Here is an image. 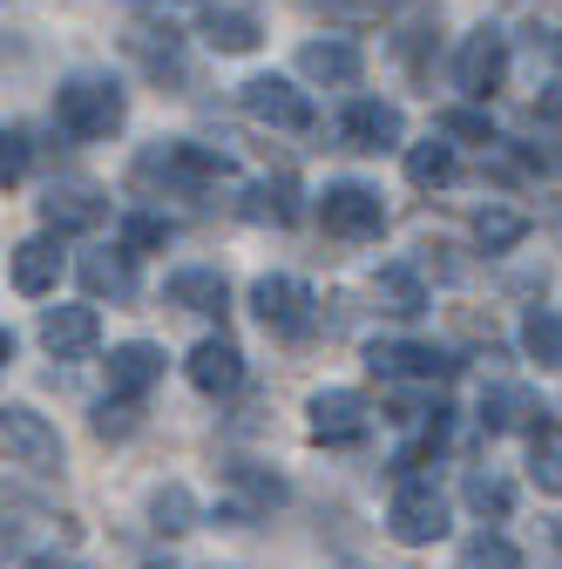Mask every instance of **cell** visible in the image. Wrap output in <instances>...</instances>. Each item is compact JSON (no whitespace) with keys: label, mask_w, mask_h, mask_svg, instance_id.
Segmentation results:
<instances>
[{"label":"cell","mask_w":562,"mask_h":569,"mask_svg":"<svg viewBox=\"0 0 562 569\" xmlns=\"http://www.w3.org/2000/svg\"><path fill=\"white\" fill-rule=\"evenodd\" d=\"M54 122H61V136H76V142H102V136H116L129 122V102H122L116 82L76 76V82L54 89Z\"/></svg>","instance_id":"1"},{"label":"cell","mask_w":562,"mask_h":569,"mask_svg":"<svg viewBox=\"0 0 562 569\" xmlns=\"http://www.w3.org/2000/svg\"><path fill=\"white\" fill-rule=\"evenodd\" d=\"M136 177L163 183L177 197H197V190H210V183L231 177V157L224 150H203V142H157V150L136 157Z\"/></svg>","instance_id":"2"},{"label":"cell","mask_w":562,"mask_h":569,"mask_svg":"<svg viewBox=\"0 0 562 569\" xmlns=\"http://www.w3.org/2000/svg\"><path fill=\"white\" fill-rule=\"evenodd\" d=\"M387 536L400 549H428L448 536V495L434 481H400L393 502H387Z\"/></svg>","instance_id":"3"},{"label":"cell","mask_w":562,"mask_h":569,"mask_svg":"<svg viewBox=\"0 0 562 569\" xmlns=\"http://www.w3.org/2000/svg\"><path fill=\"white\" fill-rule=\"evenodd\" d=\"M319 224H325V238L373 244V238L387 231V203H380V190H367V183H325V197H319Z\"/></svg>","instance_id":"4"},{"label":"cell","mask_w":562,"mask_h":569,"mask_svg":"<svg viewBox=\"0 0 562 569\" xmlns=\"http://www.w3.org/2000/svg\"><path fill=\"white\" fill-rule=\"evenodd\" d=\"M0 455H8L14 468L54 475V468H61V435H54V420L34 413V407H0Z\"/></svg>","instance_id":"5"},{"label":"cell","mask_w":562,"mask_h":569,"mask_svg":"<svg viewBox=\"0 0 562 569\" xmlns=\"http://www.w3.org/2000/svg\"><path fill=\"white\" fill-rule=\"evenodd\" d=\"M305 427H312V441H325V448H360L367 427H373L367 393H353V387H319L305 400Z\"/></svg>","instance_id":"6"},{"label":"cell","mask_w":562,"mask_h":569,"mask_svg":"<svg viewBox=\"0 0 562 569\" xmlns=\"http://www.w3.org/2000/svg\"><path fill=\"white\" fill-rule=\"evenodd\" d=\"M251 312H258V326L264 332H278V339H305L312 332V284L305 278H258L251 284Z\"/></svg>","instance_id":"7"},{"label":"cell","mask_w":562,"mask_h":569,"mask_svg":"<svg viewBox=\"0 0 562 569\" xmlns=\"http://www.w3.org/2000/svg\"><path fill=\"white\" fill-rule=\"evenodd\" d=\"M367 367H373L380 380H454V373H461L454 352H441V346H428V339H373V346H367Z\"/></svg>","instance_id":"8"},{"label":"cell","mask_w":562,"mask_h":569,"mask_svg":"<svg viewBox=\"0 0 562 569\" xmlns=\"http://www.w3.org/2000/svg\"><path fill=\"white\" fill-rule=\"evenodd\" d=\"M454 82H461L474 102H488V96H495V89L509 82V34H502V28H474V34L461 41Z\"/></svg>","instance_id":"9"},{"label":"cell","mask_w":562,"mask_h":569,"mask_svg":"<svg viewBox=\"0 0 562 569\" xmlns=\"http://www.w3.org/2000/svg\"><path fill=\"white\" fill-rule=\"evenodd\" d=\"M238 102H244V116L264 122V129H312V102H305L285 76H251V82L238 89Z\"/></svg>","instance_id":"10"},{"label":"cell","mask_w":562,"mask_h":569,"mask_svg":"<svg viewBox=\"0 0 562 569\" xmlns=\"http://www.w3.org/2000/svg\"><path fill=\"white\" fill-rule=\"evenodd\" d=\"M41 346L54 352V360H89V352L102 346V312L96 306H48Z\"/></svg>","instance_id":"11"},{"label":"cell","mask_w":562,"mask_h":569,"mask_svg":"<svg viewBox=\"0 0 562 569\" xmlns=\"http://www.w3.org/2000/svg\"><path fill=\"white\" fill-rule=\"evenodd\" d=\"M122 48L143 61V76H157V82H170V89H190V61H183V34L163 21V28H129L122 34Z\"/></svg>","instance_id":"12"},{"label":"cell","mask_w":562,"mask_h":569,"mask_svg":"<svg viewBox=\"0 0 562 569\" xmlns=\"http://www.w3.org/2000/svg\"><path fill=\"white\" fill-rule=\"evenodd\" d=\"M109 218V197L96 190V183H54L48 197H41V224L54 231V238H68V231H96Z\"/></svg>","instance_id":"13"},{"label":"cell","mask_w":562,"mask_h":569,"mask_svg":"<svg viewBox=\"0 0 562 569\" xmlns=\"http://www.w3.org/2000/svg\"><path fill=\"white\" fill-rule=\"evenodd\" d=\"M183 373H190V387H197V393L224 400V393H238V387H244V352H238L231 339H203V346H190Z\"/></svg>","instance_id":"14"},{"label":"cell","mask_w":562,"mask_h":569,"mask_svg":"<svg viewBox=\"0 0 562 569\" xmlns=\"http://www.w3.org/2000/svg\"><path fill=\"white\" fill-rule=\"evenodd\" d=\"M339 136H345V150H393V142L407 136V122H400V109H393V102L360 96V102H345Z\"/></svg>","instance_id":"15"},{"label":"cell","mask_w":562,"mask_h":569,"mask_svg":"<svg viewBox=\"0 0 562 569\" xmlns=\"http://www.w3.org/2000/svg\"><path fill=\"white\" fill-rule=\"evenodd\" d=\"M157 380H163V346L129 339V346L109 352V393H116V400H143Z\"/></svg>","instance_id":"16"},{"label":"cell","mask_w":562,"mask_h":569,"mask_svg":"<svg viewBox=\"0 0 562 569\" xmlns=\"http://www.w3.org/2000/svg\"><path fill=\"white\" fill-rule=\"evenodd\" d=\"M299 76H312V82H325V89H353V82L367 76V54H360L353 41H305V48H299Z\"/></svg>","instance_id":"17"},{"label":"cell","mask_w":562,"mask_h":569,"mask_svg":"<svg viewBox=\"0 0 562 569\" xmlns=\"http://www.w3.org/2000/svg\"><path fill=\"white\" fill-rule=\"evenodd\" d=\"M61 271H68V258H61L54 238H28V244H14V292L48 299L54 284H61Z\"/></svg>","instance_id":"18"},{"label":"cell","mask_w":562,"mask_h":569,"mask_svg":"<svg viewBox=\"0 0 562 569\" xmlns=\"http://www.w3.org/2000/svg\"><path fill=\"white\" fill-rule=\"evenodd\" d=\"M76 271H82V292H89V299H129V292H136V264H129L122 244H116V251H89Z\"/></svg>","instance_id":"19"},{"label":"cell","mask_w":562,"mask_h":569,"mask_svg":"<svg viewBox=\"0 0 562 569\" xmlns=\"http://www.w3.org/2000/svg\"><path fill=\"white\" fill-rule=\"evenodd\" d=\"M373 299H380V312H393V319H420V312H428V278L407 271V264H387V271L373 278Z\"/></svg>","instance_id":"20"},{"label":"cell","mask_w":562,"mask_h":569,"mask_svg":"<svg viewBox=\"0 0 562 569\" xmlns=\"http://www.w3.org/2000/svg\"><path fill=\"white\" fill-rule=\"evenodd\" d=\"M203 41L218 48V54H251V48L264 41V28H258V14H244V8H210V14H203Z\"/></svg>","instance_id":"21"},{"label":"cell","mask_w":562,"mask_h":569,"mask_svg":"<svg viewBox=\"0 0 562 569\" xmlns=\"http://www.w3.org/2000/svg\"><path fill=\"white\" fill-rule=\"evenodd\" d=\"M163 299L183 306V312H224V306H231V284H224L218 271H177V278L163 284Z\"/></svg>","instance_id":"22"},{"label":"cell","mask_w":562,"mask_h":569,"mask_svg":"<svg viewBox=\"0 0 562 569\" xmlns=\"http://www.w3.org/2000/svg\"><path fill=\"white\" fill-rule=\"evenodd\" d=\"M244 218H251V224H292V218H299V183H292V177H264V183H251Z\"/></svg>","instance_id":"23"},{"label":"cell","mask_w":562,"mask_h":569,"mask_svg":"<svg viewBox=\"0 0 562 569\" xmlns=\"http://www.w3.org/2000/svg\"><path fill=\"white\" fill-rule=\"evenodd\" d=\"M522 238H529V218H522V210H509V203L474 210V244H481V251H515Z\"/></svg>","instance_id":"24"},{"label":"cell","mask_w":562,"mask_h":569,"mask_svg":"<svg viewBox=\"0 0 562 569\" xmlns=\"http://www.w3.org/2000/svg\"><path fill=\"white\" fill-rule=\"evenodd\" d=\"M150 522H157L163 536H183V529L203 522V509H197V495H190L183 481H163V488L150 495Z\"/></svg>","instance_id":"25"},{"label":"cell","mask_w":562,"mask_h":569,"mask_svg":"<svg viewBox=\"0 0 562 569\" xmlns=\"http://www.w3.org/2000/svg\"><path fill=\"white\" fill-rule=\"evenodd\" d=\"M468 509H474L481 522H509V509H515V488H509V475H495V468H474V475H468Z\"/></svg>","instance_id":"26"},{"label":"cell","mask_w":562,"mask_h":569,"mask_svg":"<svg viewBox=\"0 0 562 569\" xmlns=\"http://www.w3.org/2000/svg\"><path fill=\"white\" fill-rule=\"evenodd\" d=\"M407 183L413 190L454 183V142H413V150H407Z\"/></svg>","instance_id":"27"},{"label":"cell","mask_w":562,"mask_h":569,"mask_svg":"<svg viewBox=\"0 0 562 569\" xmlns=\"http://www.w3.org/2000/svg\"><path fill=\"white\" fill-rule=\"evenodd\" d=\"M522 352L535 367H562V312H529L522 319Z\"/></svg>","instance_id":"28"},{"label":"cell","mask_w":562,"mask_h":569,"mask_svg":"<svg viewBox=\"0 0 562 569\" xmlns=\"http://www.w3.org/2000/svg\"><path fill=\"white\" fill-rule=\"evenodd\" d=\"M529 413H542V407H535L522 387H495V393L481 400V420L495 427V435H509V427H529Z\"/></svg>","instance_id":"29"},{"label":"cell","mask_w":562,"mask_h":569,"mask_svg":"<svg viewBox=\"0 0 562 569\" xmlns=\"http://www.w3.org/2000/svg\"><path fill=\"white\" fill-rule=\"evenodd\" d=\"M461 569H522V549L509 542V536H468V549H461Z\"/></svg>","instance_id":"30"},{"label":"cell","mask_w":562,"mask_h":569,"mask_svg":"<svg viewBox=\"0 0 562 569\" xmlns=\"http://www.w3.org/2000/svg\"><path fill=\"white\" fill-rule=\"evenodd\" d=\"M441 34V14L434 8H413V21H407V34H400V61L413 68V76H420V68H428V41Z\"/></svg>","instance_id":"31"},{"label":"cell","mask_w":562,"mask_h":569,"mask_svg":"<svg viewBox=\"0 0 562 569\" xmlns=\"http://www.w3.org/2000/svg\"><path fill=\"white\" fill-rule=\"evenodd\" d=\"M529 481L542 488V495H562V441L542 427V441H535V461H529Z\"/></svg>","instance_id":"32"},{"label":"cell","mask_w":562,"mask_h":569,"mask_svg":"<svg viewBox=\"0 0 562 569\" xmlns=\"http://www.w3.org/2000/svg\"><path fill=\"white\" fill-rule=\"evenodd\" d=\"M312 8L325 14V21H345V28H367V21H380L393 0H312Z\"/></svg>","instance_id":"33"},{"label":"cell","mask_w":562,"mask_h":569,"mask_svg":"<svg viewBox=\"0 0 562 569\" xmlns=\"http://www.w3.org/2000/svg\"><path fill=\"white\" fill-rule=\"evenodd\" d=\"M28 157H34L28 136H21V129H0V190H14V183L28 177Z\"/></svg>","instance_id":"34"},{"label":"cell","mask_w":562,"mask_h":569,"mask_svg":"<svg viewBox=\"0 0 562 569\" xmlns=\"http://www.w3.org/2000/svg\"><path fill=\"white\" fill-rule=\"evenodd\" d=\"M157 244H170V218H150V210H143V218L122 224V251H129V258H136V251H157Z\"/></svg>","instance_id":"35"},{"label":"cell","mask_w":562,"mask_h":569,"mask_svg":"<svg viewBox=\"0 0 562 569\" xmlns=\"http://www.w3.org/2000/svg\"><path fill=\"white\" fill-rule=\"evenodd\" d=\"M441 136H461V142H495V122L481 109H448L441 116Z\"/></svg>","instance_id":"36"},{"label":"cell","mask_w":562,"mask_h":569,"mask_svg":"<svg viewBox=\"0 0 562 569\" xmlns=\"http://www.w3.org/2000/svg\"><path fill=\"white\" fill-rule=\"evenodd\" d=\"M129 413H136V400H116V407L102 400V407H96V435H102V441H109V435H129V427H136Z\"/></svg>","instance_id":"37"},{"label":"cell","mask_w":562,"mask_h":569,"mask_svg":"<svg viewBox=\"0 0 562 569\" xmlns=\"http://www.w3.org/2000/svg\"><path fill=\"white\" fill-rule=\"evenodd\" d=\"M535 116H549V122H562V89H555V96H542V102H535Z\"/></svg>","instance_id":"38"},{"label":"cell","mask_w":562,"mask_h":569,"mask_svg":"<svg viewBox=\"0 0 562 569\" xmlns=\"http://www.w3.org/2000/svg\"><path fill=\"white\" fill-rule=\"evenodd\" d=\"M8 360H14V339H8V332H0V367H8Z\"/></svg>","instance_id":"39"},{"label":"cell","mask_w":562,"mask_h":569,"mask_svg":"<svg viewBox=\"0 0 562 569\" xmlns=\"http://www.w3.org/2000/svg\"><path fill=\"white\" fill-rule=\"evenodd\" d=\"M555 549H562V516H555Z\"/></svg>","instance_id":"40"}]
</instances>
